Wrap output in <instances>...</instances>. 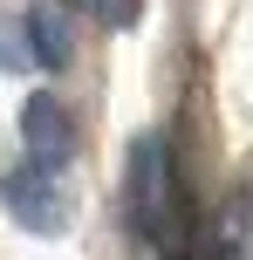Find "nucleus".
<instances>
[{
    "label": "nucleus",
    "mask_w": 253,
    "mask_h": 260,
    "mask_svg": "<svg viewBox=\"0 0 253 260\" xmlns=\"http://www.w3.org/2000/svg\"><path fill=\"white\" fill-rule=\"evenodd\" d=\"M123 219L137 240L151 247H171V151H164L158 130L130 144V165H123Z\"/></svg>",
    "instance_id": "1"
},
{
    "label": "nucleus",
    "mask_w": 253,
    "mask_h": 260,
    "mask_svg": "<svg viewBox=\"0 0 253 260\" xmlns=\"http://www.w3.org/2000/svg\"><path fill=\"white\" fill-rule=\"evenodd\" d=\"M0 206H7V219L21 226V233H34V240H55L68 226V185L55 178L48 165H14V171H0Z\"/></svg>",
    "instance_id": "2"
},
{
    "label": "nucleus",
    "mask_w": 253,
    "mask_h": 260,
    "mask_svg": "<svg viewBox=\"0 0 253 260\" xmlns=\"http://www.w3.org/2000/svg\"><path fill=\"white\" fill-rule=\"evenodd\" d=\"M21 144H27L34 165L62 171L68 157H76V123H68V110L55 103V96H27V110H21Z\"/></svg>",
    "instance_id": "3"
},
{
    "label": "nucleus",
    "mask_w": 253,
    "mask_h": 260,
    "mask_svg": "<svg viewBox=\"0 0 253 260\" xmlns=\"http://www.w3.org/2000/svg\"><path fill=\"white\" fill-rule=\"evenodd\" d=\"M21 55L34 69H68V21L55 7H27L21 14Z\"/></svg>",
    "instance_id": "4"
},
{
    "label": "nucleus",
    "mask_w": 253,
    "mask_h": 260,
    "mask_svg": "<svg viewBox=\"0 0 253 260\" xmlns=\"http://www.w3.org/2000/svg\"><path fill=\"white\" fill-rule=\"evenodd\" d=\"M226 240L233 253H253V178L233 185V206H226Z\"/></svg>",
    "instance_id": "5"
},
{
    "label": "nucleus",
    "mask_w": 253,
    "mask_h": 260,
    "mask_svg": "<svg viewBox=\"0 0 253 260\" xmlns=\"http://www.w3.org/2000/svg\"><path fill=\"white\" fill-rule=\"evenodd\" d=\"M62 7H76V14H103L110 27H130V14H137V0H62Z\"/></svg>",
    "instance_id": "6"
},
{
    "label": "nucleus",
    "mask_w": 253,
    "mask_h": 260,
    "mask_svg": "<svg viewBox=\"0 0 253 260\" xmlns=\"http://www.w3.org/2000/svg\"><path fill=\"white\" fill-rule=\"evenodd\" d=\"M21 62H27V55L14 48V41H7V27H0V69H21Z\"/></svg>",
    "instance_id": "7"
}]
</instances>
